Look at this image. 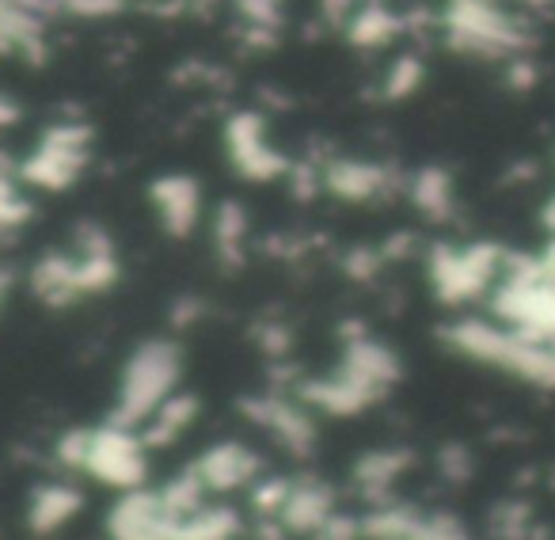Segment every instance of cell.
Wrapping results in <instances>:
<instances>
[{"mask_svg":"<svg viewBox=\"0 0 555 540\" xmlns=\"http://www.w3.org/2000/svg\"><path fill=\"white\" fill-rule=\"evenodd\" d=\"M438 31L453 54L479 62H509L529 50L525 24L499 0H446Z\"/></svg>","mask_w":555,"mask_h":540,"instance_id":"6da1fadb","label":"cell"},{"mask_svg":"<svg viewBox=\"0 0 555 540\" xmlns=\"http://www.w3.org/2000/svg\"><path fill=\"white\" fill-rule=\"evenodd\" d=\"M179 377H183V350L171 339H145L141 347H133V355L122 365V377H118L111 423L141 430L145 419L176 393Z\"/></svg>","mask_w":555,"mask_h":540,"instance_id":"7a4b0ae2","label":"cell"},{"mask_svg":"<svg viewBox=\"0 0 555 540\" xmlns=\"http://www.w3.org/2000/svg\"><path fill=\"white\" fill-rule=\"evenodd\" d=\"M446 339L476 362L499 365L537 385H555V343H540L517 327H494L483 320H461L449 327Z\"/></svg>","mask_w":555,"mask_h":540,"instance_id":"3957f363","label":"cell"},{"mask_svg":"<svg viewBox=\"0 0 555 540\" xmlns=\"http://www.w3.org/2000/svg\"><path fill=\"white\" fill-rule=\"evenodd\" d=\"M92 164V126L85 118H57L35 138L27 156L16 164V176L35 191H69Z\"/></svg>","mask_w":555,"mask_h":540,"instance_id":"277c9868","label":"cell"},{"mask_svg":"<svg viewBox=\"0 0 555 540\" xmlns=\"http://www.w3.org/2000/svg\"><path fill=\"white\" fill-rule=\"evenodd\" d=\"M224 156H229V168L236 171L247 183H270V179H286L294 160H289L278 141L270 138L267 115L255 107L232 111L229 123L221 130Z\"/></svg>","mask_w":555,"mask_h":540,"instance_id":"5b68a950","label":"cell"},{"mask_svg":"<svg viewBox=\"0 0 555 540\" xmlns=\"http://www.w3.org/2000/svg\"><path fill=\"white\" fill-rule=\"evenodd\" d=\"M506 262L502 252L491 244H468V247H434L430 252V282L438 290L441 301L461 305L479 297L494 279H499Z\"/></svg>","mask_w":555,"mask_h":540,"instance_id":"8992f818","label":"cell"},{"mask_svg":"<svg viewBox=\"0 0 555 540\" xmlns=\"http://www.w3.org/2000/svg\"><path fill=\"white\" fill-rule=\"evenodd\" d=\"M145 449L149 446L141 438V430L122 423H107L100 430H88V453L80 468L100 479V484L118 487V491H133L149 476Z\"/></svg>","mask_w":555,"mask_h":540,"instance_id":"52a82bcc","label":"cell"},{"mask_svg":"<svg viewBox=\"0 0 555 540\" xmlns=\"http://www.w3.org/2000/svg\"><path fill=\"white\" fill-rule=\"evenodd\" d=\"M149 206H153L156 221L168 236L186 240L202 224L206 214V194L202 183L186 171H164L149 183Z\"/></svg>","mask_w":555,"mask_h":540,"instance_id":"ba28073f","label":"cell"},{"mask_svg":"<svg viewBox=\"0 0 555 540\" xmlns=\"http://www.w3.org/2000/svg\"><path fill=\"white\" fill-rule=\"evenodd\" d=\"M408 179L392 164L362 160V156H332L324 160V191L339 202H380L396 194Z\"/></svg>","mask_w":555,"mask_h":540,"instance_id":"9c48e42d","label":"cell"},{"mask_svg":"<svg viewBox=\"0 0 555 540\" xmlns=\"http://www.w3.org/2000/svg\"><path fill=\"white\" fill-rule=\"evenodd\" d=\"M176 525L179 522L168 514L160 491H145V487L126 491L107 517L111 540H171Z\"/></svg>","mask_w":555,"mask_h":540,"instance_id":"30bf717a","label":"cell"},{"mask_svg":"<svg viewBox=\"0 0 555 540\" xmlns=\"http://www.w3.org/2000/svg\"><path fill=\"white\" fill-rule=\"evenodd\" d=\"M244 411L247 419L267 426L289 453H309L312 441H317V426H312L305 403L282 400V396H251V400H244Z\"/></svg>","mask_w":555,"mask_h":540,"instance_id":"8fae6325","label":"cell"},{"mask_svg":"<svg viewBox=\"0 0 555 540\" xmlns=\"http://www.w3.org/2000/svg\"><path fill=\"white\" fill-rule=\"evenodd\" d=\"M27 286L39 297L47 309H69L85 294V282H80V262L69 252H47L42 259H35L31 274H27Z\"/></svg>","mask_w":555,"mask_h":540,"instance_id":"7c38bea8","label":"cell"},{"mask_svg":"<svg viewBox=\"0 0 555 540\" xmlns=\"http://www.w3.org/2000/svg\"><path fill=\"white\" fill-rule=\"evenodd\" d=\"M262 461L255 449H247L244 441H217L214 449L194 461V472L202 476L206 491H236V487H247L255 476H259Z\"/></svg>","mask_w":555,"mask_h":540,"instance_id":"4fadbf2b","label":"cell"},{"mask_svg":"<svg viewBox=\"0 0 555 540\" xmlns=\"http://www.w3.org/2000/svg\"><path fill=\"white\" fill-rule=\"evenodd\" d=\"M411 27L403 12H396L385 0H365L362 9L343 24V39L358 50H385Z\"/></svg>","mask_w":555,"mask_h":540,"instance_id":"5bb4252c","label":"cell"},{"mask_svg":"<svg viewBox=\"0 0 555 540\" xmlns=\"http://www.w3.org/2000/svg\"><path fill=\"white\" fill-rule=\"evenodd\" d=\"M332 514H335L332 487L317 484V479H305V484L289 487L286 506L278 510V525L286 532H294V537H317Z\"/></svg>","mask_w":555,"mask_h":540,"instance_id":"9a60e30c","label":"cell"},{"mask_svg":"<svg viewBox=\"0 0 555 540\" xmlns=\"http://www.w3.org/2000/svg\"><path fill=\"white\" fill-rule=\"evenodd\" d=\"M247 236H251V221H247V209L236 198H221L209 214V240H214V252L224 267H244L247 255Z\"/></svg>","mask_w":555,"mask_h":540,"instance_id":"2e32d148","label":"cell"},{"mask_svg":"<svg viewBox=\"0 0 555 540\" xmlns=\"http://www.w3.org/2000/svg\"><path fill=\"white\" fill-rule=\"evenodd\" d=\"M198 419V400L186 393H171L153 415L141 426V438H145L149 449H164L171 441H179V434H186V426Z\"/></svg>","mask_w":555,"mask_h":540,"instance_id":"e0dca14e","label":"cell"},{"mask_svg":"<svg viewBox=\"0 0 555 540\" xmlns=\"http://www.w3.org/2000/svg\"><path fill=\"white\" fill-rule=\"evenodd\" d=\"M408 198L415 202L418 214H426L430 221H446L453 214V202H456V191H453V176L446 168H418L408 176L403 183Z\"/></svg>","mask_w":555,"mask_h":540,"instance_id":"ac0fdd59","label":"cell"},{"mask_svg":"<svg viewBox=\"0 0 555 540\" xmlns=\"http://www.w3.org/2000/svg\"><path fill=\"white\" fill-rule=\"evenodd\" d=\"M229 4L240 16V27H244L247 42H255V47H274L278 31L286 24L289 0H229Z\"/></svg>","mask_w":555,"mask_h":540,"instance_id":"d6986e66","label":"cell"},{"mask_svg":"<svg viewBox=\"0 0 555 540\" xmlns=\"http://www.w3.org/2000/svg\"><path fill=\"white\" fill-rule=\"evenodd\" d=\"M80 510V494L73 487H39L31 499V529L54 532Z\"/></svg>","mask_w":555,"mask_h":540,"instance_id":"ffe728a7","label":"cell"},{"mask_svg":"<svg viewBox=\"0 0 555 540\" xmlns=\"http://www.w3.org/2000/svg\"><path fill=\"white\" fill-rule=\"evenodd\" d=\"M423 80H426L423 57H418L415 50H403V54L392 57V65H388L385 77H380V100H388V103L408 100V95H415L418 88H423Z\"/></svg>","mask_w":555,"mask_h":540,"instance_id":"44dd1931","label":"cell"},{"mask_svg":"<svg viewBox=\"0 0 555 540\" xmlns=\"http://www.w3.org/2000/svg\"><path fill=\"white\" fill-rule=\"evenodd\" d=\"M12 171H16L12 164L0 160V236H12V232L24 229L35 217V206L27 202V194L20 191Z\"/></svg>","mask_w":555,"mask_h":540,"instance_id":"7402d4cb","label":"cell"},{"mask_svg":"<svg viewBox=\"0 0 555 540\" xmlns=\"http://www.w3.org/2000/svg\"><path fill=\"white\" fill-rule=\"evenodd\" d=\"M403 468V453H370L358 464V479L370 487H385Z\"/></svg>","mask_w":555,"mask_h":540,"instance_id":"603a6c76","label":"cell"},{"mask_svg":"<svg viewBox=\"0 0 555 540\" xmlns=\"http://www.w3.org/2000/svg\"><path fill=\"white\" fill-rule=\"evenodd\" d=\"M126 0H54L57 16H73V20H107L122 9Z\"/></svg>","mask_w":555,"mask_h":540,"instance_id":"cb8c5ba5","label":"cell"},{"mask_svg":"<svg viewBox=\"0 0 555 540\" xmlns=\"http://www.w3.org/2000/svg\"><path fill=\"white\" fill-rule=\"evenodd\" d=\"M289 487L294 484H286V479H267V484H259L255 487V506L262 510V514H278V510L286 506V499H289Z\"/></svg>","mask_w":555,"mask_h":540,"instance_id":"d4e9b609","label":"cell"},{"mask_svg":"<svg viewBox=\"0 0 555 540\" xmlns=\"http://www.w3.org/2000/svg\"><path fill=\"white\" fill-rule=\"evenodd\" d=\"M365 0H320V20H324L327 27H339L343 31V24H347Z\"/></svg>","mask_w":555,"mask_h":540,"instance_id":"484cf974","label":"cell"},{"mask_svg":"<svg viewBox=\"0 0 555 540\" xmlns=\"http://www.w3.org/2000/svg\"><path fill=\"white\" fill-rule=\"evenodd\" d=\"M16 123H20V103L0 92V130H12Z\"/></svg>","mask_w":555,"mask_h":540,"instance_id":"4316f807","label":"cell"},{"mask_svg":"<svg viewBox=\"0 0 555 540\" xmlns=\"http://www.w3.org/2000/svg\"><path fill=\"white\" fill-rule=\"evenodd\" d=\"M9 294H12V270L0 262V312H4V301H9Z\"/></svg>","mask_w":555,"mask_h":540,"instance_id":"83f0119b","label":"cell"}]
</instances>
